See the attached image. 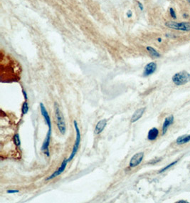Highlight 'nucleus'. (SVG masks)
Instances as JSON below:
<instances>
[{"label": "nucleus", "mask_w": 190, "mask_h": 203, "mask_svg": "<svg viewBox=\"0 0 190 203\" xmlns=\"http://www.w3.org/2000/svg\"><path fill=\"white\" fill-rule=\"evenodd\" d=\"M169 15H170V17L172 18V19L176 20L177 19V16L176 11H175V9H174L173 7H170V8L169 9Z\"/></svg>", "instance_id": "2eb2a0df"}, {"label": "nucleus", "mask_w": 190, "mask_h": 203, "mask_svg": "<svg viewBox=\"0 0 190 203\" xmlns=\"http://www.w3.org/2000/svg\"><path fill=\"white\" fill-rule=\"evenodd\" d=\"M146 49L148 52V53L150 54V56L153 58H160L161 56V54L156 50L155 49H154L152 46H147Z\"/></svg>", "instance_id": "ddd939ff"}, {"label": "nucleus", "mask_w": 190, "mask_h": 203, "mask_svg": "<svg viewBox=\"0 0 190 203\" xmlns=\"http://www.w3.org/2000/svg\"><path fill=\"white\" fill-rule=\"evenodd\" d=\"M172 81L176 86H182L190 81V74L186 71L176 73L172 78Z\"/></svg>", "instance_id": "20e7f679"}, {"label": "nucleus", "mask_w": 190, "mask_h": 203, "mask_svg": "<svg viewBox=\"0 0 190 203\" xmlns=\"http://www.w3.org/2000/svg\"><path fill=\"white\" fill-rule=\"evenodd\" d=\"M74 128H75L76 134V141H75V143H74V147H73L72 152H71V155H70V156L68 158V162H70L71 160H72L74 158L76 154L78 149H79L80 145H81V132H80V129L79 128H78V123H77L76 121H74Z\"/></svg>", "instance_id": "7ed1b4c3"}, {"label": "nucleus", "mask_w": 190, "mask_h": 203, "mask_svg": "<svg viewBox=\"0 0 190 203\" xmlns=\"http://www.w3.org/2000/svg\"><path fill=\"white\" fill-rule=\"evenodd\" d=\"M189 38H190V36H189Z\"/></svg>", "instance_id": "c85d7f7f"}, {"label": "nucleus", "mask_w": 190, "mask_h": 203, "mask_svg": "<svg viewBox=\"0 0 190 203\" xmlns=\"http://www.w3.org/2000/svg\"><path fill=\"white\" fill-rule=\"evenodd\" d=\"M177 203H188L187 201H186V200H179V201H177Z\"/></svg>", "instance_id": "a878e982"}, {"label": "nucleus", "mask_w": 190, "mask_h": 203, "mask_svg": "<svg viewBox=\"0 0 190 203\" xmlns=\"http://www.w3.org/2000/svg\"><path fill=\"white\" fill-rule=\"evenodd\" d=\"M22 93H23V95H24V98H25V100H27V99H28V96H27V92L25 91V90H24V89H23V90H22Z\"/></svg>", "instance_id": "b1692460"}, {"label": "nucleus", "mask_w": 190, "mask_h": 203, "mask_svg": "<svg viewBox=\"0 0 190 203\" xmlns=\"http://www.w3.org/2000/svg\"><path fill=\"white\" fill-rule=\"evenodd\" d=\"M54 110L57 127L58 128V131H60V133L62 135H64L66 132V125L65 118H64L63 113L61 112L59 106L57 103H54Z\"/></svg>", "instance_id": "f257e3e1"}, {"label": "nucleus", "mask_w": 190, "mask_h": 203, "mask_svg": "<svg viewBox=\"0 0 190 203\" xmlns=\"http://www.w3.org/2000/svg\"><path fill=\"white\" fill-rule=\"evenodd\" d=\"M187 1V3L188 4H190V0H186Z\"/></svg>", "instance_id": "cd10ccee"}, {"label": "nucleus", "mask_w": 190, "mask_h": 203, "mask_svg": "<svg viewBox=\"0 0 190 203\" xmlns=\"http://www.w3.org/2000/svg\"><path fill=\"white\" fill-rule=\"evenodd\" d=\"M144 157V153L141 152V153H137L136 154L134 155L132 157V158L130 160L129 165L131 167H137V165L141 163V162L142 161V159Z\"/></svg>", "instance_id": "423d86ee"}, {"label": "nucleus", "mask_w": 190, "mask_h": 203, "mask_svg": "<svg viewBox=\"0 0 190 203\" xmlns=\"http://www.w3.org/2000/svg\"><path fill=\"white\" fill-rule=\"evenodd\" d=\"M165 27L169 29H174L179 31H190V22L189 21H181L177 22L175 21H169L165 22Z\"/></svg>", "instance_id": "f03ea898"}, {"label": "nucleus", "mask_w": 190, "mask_h": 203, "mask_svg": "<svg viewBox=\"0 0 190 203\" xmlns=\"http://www.w3.org/2000/svg\"><path fill=\"white\" fill-rule=\"evenodd\" d=\"M165 36L168 38H172V39H175V38L178 37L177 36H175V35L173 34V33H166V34H165Z\"/></svg>", "instance_id": "6ab92c4d"}, {"label": "nucleus", "mask_w": 190, "mask_h": 203, "mask_svg": "<svg viewBox=\"0 0 190 203\" xmlns=\"http://www.w3.org/2000/svg\"><path fill=\"white\" fill-rule=\"evenodd\" d=\"M189 141H190V135H185L179 136L177 139V143L178 145H182V144L187 143Z\"/></svg>", "instance_id": "4468645a"}, {"label": "nucleus", "mask_w": 190, "mask_h": 203, "mask_svg": "<svg viewBox=\"0 0 190 203\" xmlns=\"http://www.w3.org/2000/svg\"><path fill=\"white\" fill-rule=\"evenodd\" d=\"M177 161H178V160H176V161H174V162H172V163H170V164L168 165L165 166V167H163V168L162 169V170H160V171H159V173H163V172L166 171V170H168V169H169V167H172V166H173V165H175L177 163Z\"/></svg>", "instance_id": "a211bd4d"}, {"label": "nucleus", "mask_w": 190, "mask_h": 203, "mask_svg": "<svg viewBox=\"0 0 190 203\" xmlns=\"http://www.w3.org/2000/svg\"><path fill=\"white\" fill-rule=\"evenodd\" d=\"M145 109L146 108H140V109H137V110H136L135 112H134V113L132 114V117H131V119H130V122L132 123H133L137 122L138 120H140V118H142V115L144 114L145 111Z\"/></svg>", "instance_id": "1a4fd4ad"}, {"label": "nucleus", "mask_w": 190, "mask_h": 203, "mask_svg": "<svg viewBox=\"0 0 190 203\" xmlns=\"http://www.w3.org/2000/svg\"><path fill=\"white\" fill-rule=\"evenodd\" d=\"M162 40H163V39H162L161 38H157V42H162Z\"/></svg>", "instance_id": "bb28decb"}, {"label": "nucleus", "mask_w": 190, "mask_h": 203, "mask_svg": "<svg viewBox=\"0 0 190 203\" xmlns=\"http://www.w3.org/2000/svg\"><path fill=\"white\" fill-rule=\"evenodd\" d=\"M137 4H138V7L140 9V11H143V10H144V6H143V4H142L140 1H137Z\"/></svg>", "instance_id": "412c9836"}, {"label": "nucleus", "mask_w": 190, "mask_h": 203, "mask_svg": "<svg viewBox=\"0 0 190 203\" xmlns=\"http://www.w3.org/2000/svg\"><path fill=\"white\" fill-rule=\"evenodd\" d=\"M68 163V159L65 158L64 160H63L62 163H61V165H60V167H58V170H56L54 173H53V174H52L49 177H48L47 178H46V180H50L54 179V178H56V177L59 176L60 175L62 174L63 173H64V171L65 170L66 167L67 165V163Z\"/></svg>", "instance_id": "39448f33"}, {"label": "nucleus", "mask_w": 190, "mask_h": 203, "mask_svg": "<svg viewBox=\"0 0 190 203\" xmlns=\"http://www.w3.org/2000/svg\"><path fill=\"white\" fill-rule=\"evenodd\" d=\"M159 135V130L157 128H153L149 131L147 134V139L150 141H155Z\"/></svg>", "instance_id": "f8f14e48"}, {"label": "nucleus", "mask_w": 190, "mask_h": 203, "mask_svg": "<svg viewBox=\"0 0 190 203\" xmlns=\"http://www.w3.org/2000/svg\"><path fill=\"white\" fill-rule=\"evenodd\" d=\"M132 11L130 10V11H128V12H127V17H128V18H130L131 17H132Z\"/></svg>", "instance_id": "393cba45"}, {"label": "nucleus", "mask_w": 190, "mask_h": 203, "mask_svg": "<svg viewBox=\"0 0 190 203\" xmlns=\"http://www.w3.org/2000/svg\"><path fill=\"white\" fill-rule=\"evenodd\" d=\"M29 105H28V103L27 101H24V103H23L22 105V109H21V111H22L23 115H25L27 114L28 113V111H29Z\"/></svg>", "instance_id": "f3484780"}, {"label": "nucleus", "mask_w": 190, "mask_h": 203, "mask_svg": "<svg viewBox=\"0 0 190 203\" xmlns=\"http://www.w3.org/2000/svg\"><path fill=\"white\" fill-rule=\"evenodd\" d=\"M40 111L42 116L44 118L46 124L48 125V127H49V129H52V120H51L50 116H49V113H48L45 106L42 103H40Z\"/></svg>", "instance_id": "6e6552de"}, {"label": "nucleus", "mask_w": 190, "mask_h": 203, "mask_svg": "<svg viewBox=\"0 0 190 203\" xmlns=\"http://www.w3.org/2000/svg\"><path fill=\"white\" fill-rule=\"evenodd\" d=\"M13 140H14V142L15 143V145L17 146V147H19L20 145H21V141H20V138H19V135L18 133L15 134L14 135V138H13Z\"/></svg>", "instance_id": "dca6fc26"}, {"label": "nucleus", "mask_w": 190, "mask_h": 203, "mask_svg": "<svg viewBox=\"0 0 190 203\" xmlns=\"http://www.w3.org/2000/svg\"><path fill=\"white\" fill-rule=\"evenodd\" d=\"M152 160V161L151 162H150V164H155V163H158V162H160V160H162V158H158V159H157V160Z\"/></svg>", "instance_id": "5701e85b"}, {"label": "nucleus", "mask_w": 190, "mask_h": 203, "mask_svg": "<svg viewBox=\"0 0 190 203\" xmlns=\"http://www.w3.org/2000/svg\"><path fill=\"white\" fill-rule=\"evenodd\" d=\"M182 17H183V19H187L189 17V14H188V13L185 12V13H183V14H182Z\"/></svg>", "instance_id": "4be33fe9"}, {"label": "nucleus", "mask_w": 190, "mask_h": 203, "mask_svg": "<svg viewBox=\"0 0 190 203\" xmlns=\"http://www.w3.org/2000/svg\"><path fill=\"white\" fill-rule=\"evenodd\" d=\"M19 192L18 190H7V193L8 194H15Z\"/></svg>", "instance_id": "aec40b11"}, {"label": "nucleus", "mask_w": 190, "mask_h": 203, "mask_svg": "<svg viewBox=\"0 0 190 203\" xmlns=\"http://www.w3.org/2000/svg\"><path fill=\"white\" fill-rule=\"evenodd\" d=\"M157 64L155 62H150L149 63V64H147L144 68L143 76L147 77L154 74L156 71V70H157Z\"/></svg>", "instance_id": "0eeeda50"}, {"label": "nucleus", "mask_w": 190, "mask_h": 203, "mask_svg": "<svg viewBox=\"0 0 190 203\" xmlns=\"http://www.w3.org/2000/svg\"><path fill=\"white\" fill-rule=\"evenodd\" d=\"M106 125H107V120L106 119H103L99 121L97 123V124H96V128H95V133L97 134V135L101 133L104 131Z\"/></svg>", "instance_id": "9b49d317"}, {"label": "nucleus", "mask_w": 190, "mask_h": 203, "mask_svg": "<svg viewBox=\"0 0 190 203\" xmlns=\"http://www.w3.org/2000/svg\"><path fill=\"white\" fill-rule=\"evenodd\" d=\"M174 119H175V118H174V116H172V115L167 117V118H165V121H164V123H163V128H162L163 135H165V134L166 133L167 131V130H168V128L169 127V125H171L172 124H173Z\"/></svg>", "instance_id": "9d476101"}]
</instances>
